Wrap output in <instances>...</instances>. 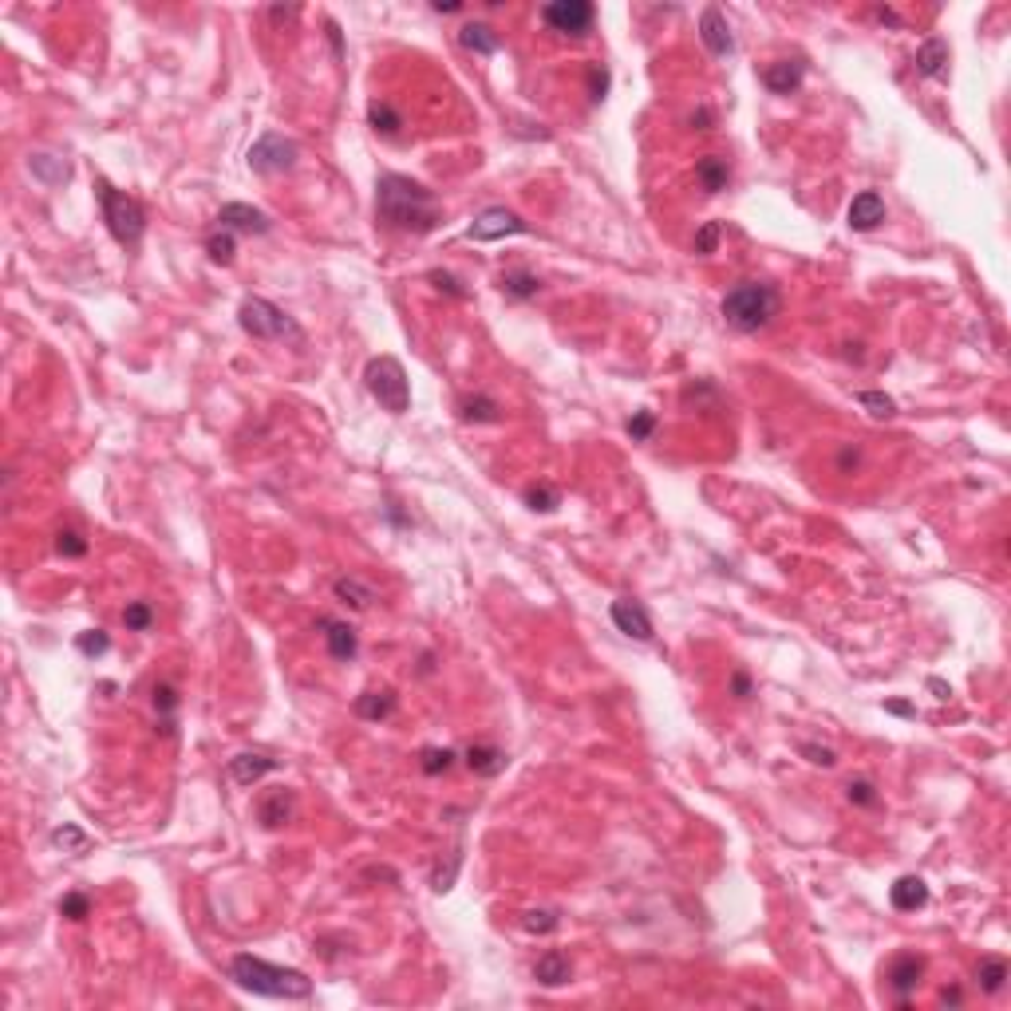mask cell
Segmentation results:
<instances>
[{"label":"cell","mask_w":1011,"mask_h":1011,"mask_svg":"<svg viewBox=\"0 0 1011 1011\" xmlns=\"http://www.w3.org/2000/svg\"><path fill=\"white\" fill-rule=\"evenodd\" d=\"M458 866H463V845H455V850H450L447 869L439 866L435 873H431V889H435V893H447V889L455 885V873H458Z\"/></svg>","instance_id":"obj_36"},{"label":"cell","mask_w":1011,"mask_h":1011,"mask_svg":"<svg viewBox=\"0 0 1011 1011\" xmlns=\"http://www.w3.org/2000/svg\"><path fill=\"white\" fill-rule=\"evenodd\" d=\"M56 554L60 557H84L87 554V538L79 530H60L56 534Z\"/></svg>","instance_id":"obj_40"},{"label":"cell","mask_w":1011,"mask_h":1011,"mask_svg":"<svg viewBox=\"0 0 1011 1011\" xmlns=\"http://www.w3.org/2000/svg\"><path fill=\"white\" fill-rule=\"evenodd\" d=\"M798 755H806V762H814V767H834L838 762L830 747H818V743H798Z\"/></svg>","instance_id":"obj_48"},{"label":"cell","mask_w":1011,"mask_h":1011,"mask_svg":"<svg viewBox=\"0 0 1011 1011\" xmlns=\"http://www.w3.org/2000/svg\"><path fill=\"white\" fill-rule=\"evenodd\" d=\"M367 123H372L375 135H383V139H395V135H399V127H403V119H399V111H395L391 103H383V99H372V103H367Z\"/></svg>","instance_id":"obj_28"},{"label":"cell","mask_w":1011,"mask_h":1011,"mask_svg":"<svg viewBox=\"0 0 1011 1011\" xmlns=\"http://www.w3.org/2000/svg\"><path fill=\"white\" fill-rule=\"evenodd\" d=\"M624 431H629V435L637 439V443H648L652 431H656V415H652V411H637V415L624 423Z\"/></svg>","instance_id":"obj_44"},{"label":"cell","mask_w":1011,"mask_h":1011,"mask_svg":"<svg viewBox=\"0 0 1011 1011\" xmlns=\"http://www.w3.org/2000/svg\"><path fill=\"white\" fill-rule=\"evenodd\" d=\"M916 71L925 79H949V44L941 36H928L916 52Z\"/></svg>","instance_id":"obj_19"},{"label":"cell","mask_w":1011,"mask_h":1011,"mask_svg":"<svg viewBox=\"0 0 1011 1011\" xmlns=\"http://www.w3.org/2000/svg\"><path fill=\"white\" fill-rule=\"evenodd\" d=\"M52 845L56 850H63V853H71V858H79V853H87V845H91V838L79 826H71V822H63V826H56L52 830Z\"/></svg>","instance_id":"obj_32"},{"label":"cell","mask_w":1011,"mask_h":1011,"mask_svg":"<svg viewBox=\"0 0 1011 1011\" xmlns=\"http://www.w3.org/2000/svg\"><path fill=\"white\" fill-rule=\"evenodd\" d=\"M609 617H612V624H617L624 637H632V640H652V637H656V632H652L648 609H645L640 601H632V596H621V601H612Z\"/></svg>","instance_id":"obj_12"},{"label":"cell","mask_w":1011,"mask_h":1011,"mask_svg":"<svg viewBox=\"0 0 1011 1011\" xmlns=\"http://www.w3.org/2000/svg\"><path fill=\"white\" fill-rule=\"evenodd\" d=\"M229 980L237 988L253 991V996H265V999H308L312 996V980L297 968H281V964H269L261 956H250V952H237L229 960Z\"/></svg>","instance_id":"obj_2"},{"label":"cell","mask_w":1011,"mask_h":1011,"mask_svg":"<svg viewBox=\"0 0 1011 1011\" xmlns=\"http://www.w3.org/2000/svg\"><path fill=\"white\" fill-rule=\"evenodd\" d=\"M427 281L435 284L439 292H447V297H455V300H466V289H463V284H458L455 277H450V273H443V269H431V277H427Z\"/></svg>","instance_id":"obj_47"},{"label":"cell","mask_w":1011,"mask_h":1011,"mask_svg":"<svg viewBox=\"0 0 1011 1011\" xmlns=\"http://www.w3.org/2000/svg\"><path fill=\"white\" fill-rule=\"evenodd\" d=\"M431 8H435L439 16H450V12H458L463 4H458V0H431Z\"/></svg>","instance_id":"obj_55"},{"label":"cell","mask_w":1011,"mask_h":1011,"mask_svg":"<svg viewBox=\"0 0 1011 1011\" xmlns=\"http://www.w3.org/2000/svg\"><path fill=\"white\" fill-rule=\"evenodd\" d=\"M845 222H850V229H858V234L877 229L881 222H885V201H881V194H873V190L858 194L850 201V210H845Z\"/></svg>","instance_id":"obj_16"},{"label":"cell","mask_w":1011,"mask_h":1011,"mask_svg":"<svg viewBox=\"0 0 1011 1011\" xmlns=\"http://www.w3.org/2000/svg\"><path fill=\"white\" fill-rule=\"evenodd\" d=\"M498 284H502L506 297H514V300H530V297H538V289H541L538 273H530V269H510V273H502Z\"/></svg>","instance_id":"obj_29"},{"label":"cell","mask_w":1011,"mask_h":1011,"mask_svg":"<svg viewBox=\"0 0 1011 1011\" xmlns=\"http://www.w3.org/2000/svg\"><path fill=\"white\" fill-rule=\"evenodd\" d=\"M458 419L482 427V423H498L502 407H498V399H490V395H463V399H458Z\"/></svg>","instance_id":"obj_24"},{"label":"cell","mask_w":1011,"mask_h":1011,"mask_svg":"<svg viewBox=\"0 0 1011 1011\" xmlns=\"http://www.w3.org/2000/svg\"><path fill=\"white\" fill-rule=\"evenodd\" d=\"M806 79V63L802 60H775L762 68V87L770 95H794Z\"/></svg>","instance_id":"obj_15"},{"label":"cell","mask_w":1011,"mask_h":1011,"mask_svg":"<svg viewBox=\"0 0 1011 1011\" xmlns=\"http://www.w3.org/2000/svg\"><path fill=\"white\" fill-rule=\"evenodd\" d=\"M751 692H755L751 676H747V672H735V676H731V695H735V700H751Z\"/></svg>","instance_id":"obj_50"},{"label":"cell","mask_w":1011,"mask_h":1011,"mask_svg":"<svg viewBox=\"0 0 1011 1011\" xmlns=\"http://www.w3.org/2000/svg\"><path fill=\"white\" fill-rule=\"evenodd\" d=\"M333 593L340 596L344 604H352V609H367V604L375 601V589L372 585H364V581H356V577H340V581L333 585Z\"/></svg>","instance_id":"obj_31"},{"label":"cell","mask_w":1011,"mask_h":1011,"mask_svg":"<svg viewBox=\"0 0 1011 1011\" xmlns=\"http://www.w3.org/2000/svg\"><path fill=\"white\" fill-rule=\"evenodd\" d=\"M921 976H925V960H921L916 952H900L897 960L889 964L885 980H889V988L897 991V1004H900V1007H908V996L921 988Z\"/></svg>","instance_id":"obj_10"},{"label":"cell","mask_w":1011,"mask_h":1011,"mask_svg":"<svg viewBox=\"0 0 1011 1011\" xmlns=\"http://www.w3.org/2000/svg\"><path fill=\"white\" fill-rule=\"evenodd\" d=\"M297 143L284 139V135L269 131L261 135L253 146H250V170L257 174H269V178H277V174H289L292 167H297Z\"/></svg>","instance_id":"obj_7"},{"label":"cell","mask_w":1011,"mask_h":1011,"mask_svg":"<svg viewBox=\"0 0 1011 1011\" xmlns=\"http://www.w3.org/2000/svg\"><path fill=\"white\" fill-rule=\"evenodd\" d=\"M609 84H612V76H609V68H601V63H593L589 68V95L601 103L604 95H609Z\"/></svg>","instance_id":"obj_49"},{"label":"cell","mask_w":1011,"mask_h":1011,"mask_svg":"<svg viewBox=\"0 0 1011 1011\" xmlns=\"http://www.w3.org/2000/svg\"><path fill=\"white\" fill-rule=\"evenodd\" d=\"M95 194H99V206H103V222H107V229H111V237L119 245H127V250H135V245L143 242V234H146L143 206L131 194H119L111 182H99Z\"/></svg>","instance_id":"obj_4"},{"label":"cell","mask_w":1011,"mask_h":1011,"mask_svg":"<svg viewBox=\"0 0 1011 1011\" xmlns=\"http://www.w3.org/2000/svg\"><path fill=\"white\" fill-rule=\"evenodd\" d=\"M711 123H715V115L707 111V107H700V111H692V127H695V131H711Z\"/></svg>","instance_id":"obj_51"},{"label":"cell","mask_w":1011,"mask_h":1011,"mask_svg":"<svg viewBox=\"0 0 1011 1011\" xmlns=\"http://www.w3.org/2000/svg\"><path fill=\"white\" fill-rule=\"evenodd\" d=\"M526 222H522L514 210H506V206H490V210H482V214L474 218L471 222V229H466V237L471 242H502V237H514V234H526Z\"/></svg>","instance_id":"obj_9"},{"label":"cell","mask_w":1011,"mask_h":1011,"mask_svg":"<svg viewBox=\"0 0 1011 1011\" xmlns=\"http://www.w3.org/2000/svg\"><path fill=\"white\" fill-rule=\"evenodd\" d=\"M123 624H127L131 632H146V629L154 624V609H151L146 601H131V604L123 609Z\"/></svg>","instance_id":"obj_38"},{"label":"cell","mask_w":1011,"mask_h":1011,"mask_svg":"<svg viewBox=\"0 0 1011 1011\" xmlns=\"http://www.w3.org/2000/svg\"><path fill=\"white\" fill-rule=\"evenodd\" d=\"M541 21H546L549 32L589 36L593 21H596V8L589 4V0H554V4L541 8Z\"/></svg>","instance_id":"obj_8"},{"label":"cell","mask_w":1011,"mask_h":1011,"mask_svg":"<svg viewBox=\"0 0 1011 1011\" xmlns=\"http://www.w3.org/2000/svg\"><path fill=\"white\" fill-rule=\"evenodd\" d=\"M218 226L222 229H229V234H269L273 229V222H269V214H261L257 206H245V201H229V206H222L218 210Z\"/></svg>","instance_id":"obj_11"},{"label":"cell","mask_w":1011,"mask_h":1011,"mask_svg":"<svg viewBox=\"0 0 1011 1011\" xmlns=\"http://www.w3.org/2000/svg\"><path fill=\"white\" fill-rule=\"evenodd\" d=\"M719 237H723V226L719 222H703L700 229H695V253L707 257L719 250Z\"/></svg>","instance_id":"obj_42"},{"label":"cell","mask_w":1011,"mask_h":1011,"mask_svg":"<svg viewBox=\"0 0 1011 1011\" xmlns=\"http://www.w3.org/2000/svg\"><path fill=\"white\" fill-rule=\"evenodd\" d=\"M976 980H980V988L988 991V996L1004 991V983H1007V960H1004V956H983V960L976 964Z\"/></svg>","instance_id":"obj_30"},{"label":"cell","mask_w":1011,"mask_h":1011,"mask_svg":"<svg viewBox=\"0 0 1011 1011\" xmlns=\"http://www.w3.org/2000/svg\"><path fill=\"white\" fill-rule=\"evenodd\" d=\"M328 40H333V48H336V56H340V52H344V44H340V29H336V24H328Z\"/></svg>","instance_id":"obj_59"},{"label":"cell","mask_w":1011,"mask_h":1011,"mask_svg":"<svg viewBox=\"0 0 1011 1011\" xmlns=\"http://www.w3.org/2000/svg\"><path fill=\"white\" fill-rule=\"evenodd\" d=\"M237 325H242L245 336H253V340H284V336L300 340V328L265 297L242 300V308H237Z\"/></svg>","instance_id":"obj_6"},{"label":"cell","mask_w":1011,"mask_h":1011,"mask_svg":"<svg viewBox=\"0 0 1011 1011\" xmlns=\"http://www.w3.org/2000/svg\"><path fill=\"white\" fill-rule=\"evenodd\" d=\"M845 798H850L853 806H877L881 798H877V786L869 783V778H853L850 786H845Z\"/></svg>","instance_id":"obj_43"},{"label":"cell","mask_w":1011,"mask_h":1011,"mask_svg":"<svg viewBox=\"0 0 1011 1011\" xmlns=\"http://www.w3.org/2000/svg\"><path fill=\"white\" fill-rule=\"evenodd\" d=\"M889 900H893L897 913H916V908L928 905V885L916 873H905V877L893 881V889H889Z\"/></svg>","instance_id":"obj_17"},{"label":"cell","mask_w":1011,"mask_h":1011,"mask_svg":"<svg viewBox=\"0 0 1011 1011\" xmlns=\"http://www.w3.org/2000/svg\"><path fill=\"white\" fill-rule=\"evenodd\" d=\"M364 383H367V391H372V399L380 403L383 411H391V415H403V411L411 407L407 372H403V364L395 360V356H375V360H367Z\"/></svg>","instance_id":"obj_5"},{"label":"cell","mask_w":1011,"mask_h":1011,"mask_svg":"<svg viewBox=\"0 0 1011 1011\" xmlns=\"http://www.w3.org/2000/svg\"><path fill=\"white\" fill-rule=\"evenodd\" d=\"M395 711V692H364L356 695V715L367 723H380Z\"/></svg>","instance_id":"obj_26"},{"label":"cell","mask_w":1011,"mask_h":1011,"mask_svg":"<svg viewBox=\"0 0 1011 1011\" xmlns=\"http://www.w3.org/2000/svg\"><path fill=\"white\" fill-rule=\"evenodd\" d=\"M29 170H32L40 182H48V186H56V182H68V167H63L60 159H52V154H29Z\"/></svg>","instance_id":"obj_34"},{"label":"cell","mask_w":1011,"mask_h":1011,"mask_svg":"<svg viewBox=\"0 0 1011 1011\" xmlns=\"http://www.w3.org/2000/svg\"><path fill=\"white\" fill-rule=\"evenodd\" d=\"M858 463H861V450H858V447H845L842 455H838V466H842V471H850V466H858Z\"/></svg>","instance_id":"obj_53"},{"label":"cell","mask_w":1011,"mask_h":1011,"mask_svg":"<svg viewBox=\"0 0 1011 1011\" xmlns=\"http://www.w3.org/2000/svg\"><path fill=\"white\" fill-rule=\"evenodd\" d=\"M700 40H703V48L711 52V56H731V52H735L731 24H727V16H723L715 4L703 8V16H700Z\"/></svg>","instance_id":"obj_13"},{"label":"cell","mask_w":1011,"mask_h":1011,"mask_svg":"<svg viewBox=\"0 0 1011 1011\" xmlns=\"http://www.w3.org/2000/svg\"><path fill=\"white\" fill-rule=\"evenodd\" d=\"M151 703H154V715H159V731H162V735H174V715H178V692H174L170 684H154Z\"/></svg>","instance_id":"obj_27"},{"label":"cell","mask_w":1011,"mask_h":1011,"mask_svg":"<svg viewBox=\"0 0 1011 1011\" xmlns=\"http://www.w3.org/2000/svg\"><path fill=\"white\" fill-rule=\"evenodd\" d=\"M297 12H300V8H281V4H277V8H269V21H277V24L297 21Z\"/></svg>","instance_id":"obj_54"},{"label":"cell","mask_w":1011,"mask_h":1011,"mask_svg":"<svg viewBox=\"0 0 1011 1011\" xmlns=\"http://www.w3.org/2000/svg\"><path fill=\"white\" fill-rule=\"evenodd\" d=\"M885 711L905 715V719H916V707H913V703H905V700H889V703H885Z\"/></svg>","instance_id":"obj_52"},{"label":"cell","mask_w":1011,"mask_h":1011,"mask_svg":"<svg viewBox=\"0 0 1011 1011\" xmlns=\"http://www.w3.org/2000/svg\"><path fill=\"white\" fill-rule=\"evenodd\" d=\"M858 403L869 411V415H877V419H889L897 411V403L889 399L885 391H858Z\"/></svg>","instance_id":"obj_39"},{"label":"cell","mask_w":1011,"mask_h":1011,"mask_svg":"<svg viewBox=\"0 0 1011 1011\" xmlns=\"http://www.w3.org/2000/svg\"><path fill=\"white\" fill-rule=\"evenodd\" d=\"M526 506L538 514H554L562 506V490L549 482H534V486H526Z\"/></svg>","instance_id":"obj_35"},{"label":"cell","mask_w":1011,"mask_h":1011,"mask_svg":"<svg viewBox=\"0 0 1011 1011\" xmlns=\"http://www.w3.org/2000/svg\"><path fill=\"white\" fill-rule=\"evenodd\" d=\"M455 759H458V755H455L450 747H423V751H419V770H423V775H431V778H435V775H447V770L455 767Z\"/></svg>","instance_id":"obj_33"},{"label":"cell","mask_w":1011,"mask_h":1011,"mask_svg":"<svg viewBox=\"0 0 1011 1011\" xmlns=\"http://www.w3.org/2000/svg\"><path fill=\"white\" fill-rule=\"evenodd\" d=\"M522 928H526V933H554L557 913H549V908H534V913L522 916Z\"/></svg>","instance_id":"obj_46"},{"label":"cell","mask_w":1011,"mask_h":1011,"mask_svg":"<svg viewBox=\"0 0 1011 1011\" xmlns=\"http://www.w3.org/2000/svg\"><path fill=\"white\" fill-rule=\"evenodd\" d=\"M941 999H944L949 1007H960V988H944V991H941Z\"/></svg>","instance_id":"obj_58"},{"label":"cell","mask_w":1011,"mask_h":1011,"mask_svg":"<svg viewBox=\"0 0 1011 1011\" xmlns=\"http://www.w3.org/2000/svg\"><path fill=\"white\" fill-rule=\"evenodd\" d=\"M76 648L84 652V656H103V652L111 648V637H107L103 629H87V632H79Z\"/></svg>","instance_id":"obj_41"},{"label":"cell","mask_w":1011,"mask_h":1011,"mask_svg":"<svg viewBox=\"0 0 1011 1011\" xmlns=\"http://www.w3.org/2000/svg\"><path fill=\"white\" fill-rule=\"evenodd\" d=\"M320 629H325V645H328V656L333 660H352L356 652H360V640H356V629L344 621H320Z\"/></svg>","instance_id":"obj_18"},{"label":"cell","mask_w":1011,"mask_h":1011,"mask_svg":"<svg viewBox=\"0 0 1011 1011\" xmlns=\"http://www.w3.org/2000/svg\"><path fill=\"white\" fill-rule=\"evenodd\" d=\"M778 308H783V297H778V289L767 281L731 284L723 305H719L723 320H727L735 333H759V328H767L770 320L778 316Z\"/></svg>","instance_id":"obj_3"},{"label":"cell","mask_w":1011,"mask_h":1011,"mask_svg":"<svg viewBox=\"0 0 1011 1011\" xmlns=\"http://www.w3.org/2000/svg\"><path fill=\"white\" fill-rule=\"evenodd\" d=\"M506 762H510V755H506L502 747H494V743H471V747H466V767L482 778L502 775Z\"/></svg>","instance_id":"obj_21"},{"label":"cell","mask_w":1011,"mask_h":1011,"mask_svg":"<svg viewBox=\"0 0 1011 1011\" xmlns=\"http://www.w3.org/2000/svg\"><path fill=\"white\" fill-rule=\"evenodd\" d=\"M375 218L395 234L423 237L439 226V201L407 174H383L375 182Z\"/></svg>","instance_id":"obj_1"},{"label":"cell","mask_w":1011,"mask_h":1011,"mask_svg":"<svg viewBox=\"0 0 1011 1011\" xmlns=\"http://www.w3.org/2000/svg\"><path fill=\"white\" fill-rule=\"evenodd\" d=\"M87 913H91V897L87 893H68L60 900V916H68V921H84Z\"/></svg>","instance_id":"obj_45"},{"label":"cell","mask_w":1011,"mask_h":1011,"mask_svg":"<svg viewBox=\"0 0 1011 1011\" xmlns=\"http://www.w3.org/2000/svg\"><path fill=\"white\" fill-rule=\"evenodd\" d=\"M277 767H281V762L269 759V755H234V759H229V778H234L237 786H253L257 778L273 775Z\"/></svg>","instance_id":"obj_20"},{"label":"cell","mask_w":1011,"mask_h":1011,"mask_svg":"<svg viewBox=\"0 0 1011 1011\" xmlns=\"http://www.w3.org/2000/svg\"><path fill=\"white\" fill-rule=\"evenodd\" d=\"M877 21H881V24H893V29H900V21H897L893 8H877Z\"/></svg>","instance_id":"obj_57"},{"label":"cell","mask_w":1011,"mask_h":1011,"mask_svg":"<svg viewBox=\"0 0 1011 1011\" xmlns=\"http://www.w3.org/2000/svg\"><path fill=\"white\" fill-rule=\"evenodd\" d=\"M292 810H297V794L292 790H265L261 798H257V822L265 826V830H281L284 822L292 818Z\"/></svg>","instance_id":"obj_14"},{"label":"cell","mask_w":1011,"mask_h":1011,"mask_svg":"<svg viewBox=\"0 0 1011 1011\" xmlns=\"http://www.w3.org/2000/svg\"><path fill=\"white\" fill-rule=\"evenodd\" d=\"M695 178H700V186L707 194H719V190H727V182H731V162L723 159V154H703V159L695 162Z\"/></svg>","instance_id":"obj_23"},{"label":"cell","mask_w":1011,"mask_h":1011,"mask_svg":"<svg viewBox=\"0 0 1011 1011\" xmlns=\"http://www.w3.org/2000/svg\"><path fill=\"white\" fill-rule=\"evenodd\" d=\"M928 692H936V700H949V695H952L944 679H928Z\"/></svg>","instance_id":"obj_56"},{"label":"cell","mask_w":1011,"mask_h":1011,"mask_svg":"<svg viewBox=\"0 0 1011 1011\" xmlns=\"http://www.w3.org/2000/svg\"><path fill=\"white\" fill-rule=\"evenodd\" d=\"M234 250H237V242H234L229 229H222V234H214L206 242V253H210V261H214V265H229V261H234Z\"/></svg>","instance_id":"obj_37"},{"label":"cell","mask_w":1011,"mask_h":1011,"mask_svg":"<svg viewBox=\"0 0 1011 1011\" xmlns=\"http://www.w3.org/2000/svg\"><path fill=\"white\" fill-rule=\"evenodd\" d=\"M534 980L541 983V988H562V983L573 980V964H569L565 952L549 949V952L534 964Z\"/></svg>","instance_id":"obj_22"},{"label":"cell","mask_w":1011,"mask_h":1011,"mask_svg":"<svg viewBox=\"0 0 1011 1011\" xmlns=\"http://www.w3.org/2000/svg\"><path fill=\"white\" fill-rule=\"evenodd\" d=\"M458 44H463L466 52H474V56H494V52L502 48L498 32H494L490 24H463V29H458Z\"/></svg>","instance_id":"obj_25"}]
</instances>
